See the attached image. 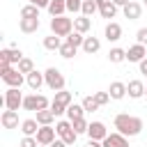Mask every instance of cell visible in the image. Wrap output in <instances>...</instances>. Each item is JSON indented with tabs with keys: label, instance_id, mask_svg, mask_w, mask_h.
<instances>
[{
	"label": "cell",
	"instance_id": "obj_1",
	"mask_svg": "<svg viewBox=\"0 0 147 147\" xmlns=\"http://www.w3.org/2000/svg\"><path fill=\"white\" fill-rule=\"evenodd\" d=\"M113 124H115L117 133H122V136H126V138H133V136H138V133L145 129L142 119L136 117V115H129V113H119V115H115Z\"/></svg>",
	"mask_w": 147,
	"mask_h": 147
},
{
	"label": "cell",
	"instance_id": "obj_2",
	"mask_svg": "<svg viewBox=\"0 0 147 147\" xmlns=\"http://www.w3.org/2000/svg\"><path fill=\"white\" fill-rule=\"evenodd\" d=\"M0 76H2V80H5L9 87H18V90H21V85L25 83V76H23L18 69H14L11 64H7V62H0Z\"/></svg>",
	"mask_w": 147,
	"mask_h": 147
},
{
	"label": "cell",
	"instance_id": "obj_3",
	"mask_svg": "<svg viewBox=\"0 0 147 147\" xmlns=\"http://www.w3.org/2000/svg\"><path fill=\"white\" fill-rule=\"evenodd\" d=\"M51 32L57 34V37H69L74 32V18H67V16L51 18Z\"/></svg>",
	"mask_w": 147,
	"mask_h": 147
},
{
	"label": "cell",
	"instance_id": "obj_4",
	"mask_svg": "<svg viewBox=\"0 0 147 147\" xmlns=\"http://www.w3.org/2000/svg\"><path fill=\"white\" fill-rule=\"evenodd\" d=\"M44 78H46V87H48V90H53V92L64 90V76H62V71H60V69L48 67V69L44 71Z\"/></svg>",
	"mask_w": 147,
	"mask_h": 147
},
{
	"label": "cell",
	"instance_id": "obj_5",
	"mask_svg": "<svg viewBox=\"0 0 147 147\" xmlns=\"http://www.w3.org/2000/svg\"><path fill=\"white\" fill-rule=\"evenodd\" d=\"M46 108H51V103H48V99L44 94H28L23 99V110L39 113V110H46Z\"/></svg>",
	"mask_w": 147,
	"mask_h": 147
},
{
	"label": "cell",
	"instance_id": "obj_6",
	"mask_svg": "<svg viewBox=\"0 0 147 147\" xmlns=\"http://www.w3.org/2000/svg\"><path fill=\"white\" fill-rule=\"evenodd\" d=\"M55 131H57V136H60V140H64L69 147L76 142V138H78V133L74 131V124L69 122V119H60L57 124H55Z\"/></svg>",
	"mask_w": 147,
	"mask_h": 147
},
{
	"label": "cell",
	"instance_id": "obj_7",
	"mask_svg": "<svg viewBox=\"0 0 147 147\" xmlns=\"http://www.w3.org/2000/svg\"><path fill=\"white\" fill-rule=\"evenodd\" d=\"M23 94H21V90L18 87H9L7 92H5V96H2V103H5V108L7 110H18L21 106H23Z\"/></svg>",
	"mask_w": 147,
	"mask_h": 147
},
{
	"label": "cell",
	"instance_id": "obj_8",
	"mask_svg": "<svg viewBox=\"0 0 147 147\" xmlns=\"http://www.w3.org/2000/svg\"><path fill=\"white\" fill-rule=\"evenodd\" d=\"M147 57V46H142V44H133V46H129L126 48V60L129 62H142Z\"/></svg>",
	"mask_w": 147,
	"mask_h": 147
},
{
	"label": "cell",
	"instance_id": "obj_9",
	"mask_svg": "<svg viewBox=\"0 0 147 147\" xmlns=\"http://www.w3.org/2000/svg\"><path fill=\"white\" fill-rule=\"evenodd\" d=\"M55 136H57V131H55L53 126H39V131H37L34 138H37L39 145H53V142L57 140Z\"/></svg>",
	"mask_w": 147,
	"mask_h": 147
},
{
	"label": "cell",
	"instance_id": "obj_10",
	"mask_svg": "<svg viewBox=\"0 0 147 147\" xmlns=\"http://www.w3.org/2000/svg\"><path fill=\"white\" fill-rule=\"evenodd\" d=\"M87 136H90V140H106V136H108V129H106V124L103 122H90V129H87Z\"/></svg>",
	"mask_w": 147,
	"mask_h": 147
},
{
	"label": "cell",
	"instance_id": "obj_11",
	"mask_svg": "<svg viewBox=\"0 0 147 147\" xmlns=\"http://www.w3.org/2000/svg\"><path fill=\"white\" fill-rule=\"evenodd\" d=\"M21 60H23L21 48H2V51H0V62H7V64H18Z\"/></svg>",
	"mask_w": 147,
	"mask_h": 147
},
{
	"label": "cell",
	"instance_id": "obj_12",
	"mask_svg": "<svg viewBox=\"0 0 147 147\" xmlns=\"http://www.w3.org/2000/svg\"><path fill=\"white\" fill-rule=\"evenodd\" d=\"M0 124L2 129H18V110H2Z\"/></svg>",
	"mask_w": 147,
	"mask_h": 147
},
{
	"label": "cell",
	"instance_id": "obj_13",
	"mask_svg": "<svg viewBox=\"0 0 147 147\" xmlns=\"http://www.w3.org/2000/svg\"><path fill=\"white\" fill-rule=\"evenodd\" d=\"M126 94L131 96V99H142L145 96V83L142 80H129L126 83Z\"/></svg>",
	"mask_w": 147,
	"mask_h": 147
},
{
	"label": "cell",
	"instance_id": "obj_14",
	"mask_svg": "<svg viewBox=\"0 0 147 147\" xmlns=\"http://www.w3.org/2000/svg\"><path fill=\"white\" fill-rule=\"evenodd\" d=\"M103 147H129V138L122 136V133H108L106 140H103Z\"/></svg>",
	"mask_w": 147,
	"mask_h": 147
},
{
	"label": "cell",
	"instance_id": "obj_15",
	"mask_svg": "<svg viewBox=\"0 0 147 147\" xmlns=\"http://www.w3.org/2000/svg\"><path fill=\"white\" fill-rule=\"evenodd\" d=\"M25 83H28V87H30V90L39 92V87H41V85H46V78H44V74H41V71H37V69H34L32 74H28V76H25Z\"/></svg>",
	"mask_w": 147,
	"mask_h": 147
},
{
	"label": "cell",
	"instance_id": "obj_16",
	"mask_svg": "<svg viewBox=\"0 0 147 147\" xmlns=\"http://www.w3.org/2000/svg\"><path fill=\"white\" fill-rule=\"evenodd\" d=\"M103 34H106V39H108V41H119V39H122V25H119V23H115V21H110V23H106Z\"/></svg>",
	"mask_w": 147,
	"mask_h": 147
},
{
	"label": "cell",
	"instance_id": "obj_17",
	"mask_svg": "<svg viewBox=\"0 0 147 147\" xmlns=\"http://www.w3.org/2000/svg\"><path fill=\"white\" fill-rule=\"evenodd\" d=\"M108 94H110V99H115V101L124 99V96H126V83H122V80H113L110 87H108Z\"/></svg>",
	"mask_w": 147,
	"mask_h": 147
},
{
	"label": "cell",
	"instance_id": "obj_18",
	"mask_svg": "<svg viewBox=\"0 0 147 147\" xmlns=\"http://www.w3.org/2000/svg\"><path fill=\"white\" fill-rule=\"evenodd\" d=\"M122 11H124V18L136 21V18H140V14H142V5H140V2H136V0H131Z\"/></svg>",
	"mask_w": 147,
	"mask_h": 147
},
{
	"label": "cell",
	"instance_id": "obj_19",
	"mask_svg": "<svg viewBox=\"0 0 147 147\" xmlns=\"http://www.w3.org/2000/svg\"><path fill=\"white\" fill-rule=\"evenodd\" d=\"M39 18H21L18 21V28H21V32H25V34H32V32H37L39 30Z\"/></svg>",
	"mask_w": 147,
	"mask_h": 147
},
{
	"label": "cell",
	"instance_id": "obj_20",
	"mask_svg": "<svg viewBox=\"0 0 147 147\" xmlns=\"http://www.w3.org/2000/svg\"><path fill=\"white\" fill-rule=\"evenodd\" d=\"M37 131H39V122L37 119H23L21 122V133L23 136H37Z\"/></svg>",
	"mask_w": 147,
	"mask_h": 147
},
{
	"label": "cell",
	"instance_id": "obj_21",
	"mask_svg": "<svg viewBox=\"0 0 147 147\" xmlns=\"http://www.w3.org/2000/svg\"><path fill=\"white\" fill-rule=\"evenodd\" d=\"M90 28H92V21L87 18V16H78V18H74V30L76 32H80V34H85V32H90Z\"/></svg>",
	"mask_w": 147,
	"mask_h": 147
},
{
	"label": "cell",
	"instance_id": "obj_22",
	"mask_svg": "<svg viewBox=\"0 0 147 147\" xmlns=\"http://www.w3.org/2000/svg\"><path fill=\"white\" fill-rule=\"evenodd\" d=\"M80 117H85V108H83V103H71V106L67 108V119L74 122V119H80Z\"/></svg>",
	"mask_w": 147,
	"mask_h": 147
},
{
	"label": "cell",
	"instance_id": "obj_23",
	"mask_svg": "<svg viewBox=\"0 0 147 147\" xmlns=\"http://www.w3.org/2000/svg\"><path fill=\"white\" fill-rule=\"evenodd\" d=\"M34 119L39 122V126H53V119H55V115H53V110H51V108H46V110H39Z\"/></svg>",
	"mask_w": 147,
	"mask_h": 147
},
{
	"label": "cell",
	"instance_id": "obj_24",
	"mask_svg": "<svg viewBox=\"0 0 147 147\" xmlns=\"http://www.w3.org/2000/svg\"><path fill=\"white\" fill-rule=\"evenodd\" d=\"M64 11H67V2L64 0H51V5H48V14L55 18V16H64Z\"/></svg>",
	"mask_w": 147,
	"mask_h": 147
},
{
	"label": "cell",
	"instance_id": "obj_25",
	"mask_svg": "<svg viewBox=\"0 0 147 147\" xmlns=\"http://www.w3.org/2000/svg\"><path fill=\"white\" fill-rule=\"evenodd\" d=\"M62 44H64V41H62L57 34H48V37H44V48H46V51H60Z\"/></svg>",
	"mask_w": 147,
	"mask_h": 147
},
{
	"label": "cell",
	"instance_id": "obj_26",
	"mask_svg": "<svg viewBox=\"0 0 147 147\" xmlns=\"http://www.w3.org/2000/svg\"><path fill=\"white\" fill-rule=\"evenodd\" d=\"M99 48H101V41H99V37H85V41H83V51H85L87 55L96 53Z\"/></svg>",
	"mask_w": 147,
	"mask_h": 147
},
{
	"label": "cell",
	"instance_id": "obj_27",
	"mask_svg": "<svg viewBox=\"0 0 147 147\" xmlns=\"http://www.w3.org/2000/svg\"><path fill=\"white\" fill-rule=\"evenodd\" d=\"M108 60H110L113 64H119V62H124V60H126V51H124V48H119V46H115V48H110Z\"/></svg>",
	"mask_w": 147,
	"mask_h": 147
},
{
	"label": "cell",
	"instance_id": "obj_28",
	"mask_svg": "<svg viewBox=\"0 0 147 147\" xmlns=\"http://www.w3.org/2000/svg\"><path fill=\"white\" fill-rule=\"evenodd\" d=\"M53 101H57V103H62V106H71L74 103V94L71 92H67V90H60V92H55V99Z\"/></svg>",
	"mask_w": 147,
	"mask_h": 147
},
{
	"label": "cell",
	"instance_id": "obj_29",
	"mask_svg": "<svg viewBox=\"0 0 147 147\" xmlns=\"http://www.w3.org/2000/svg\"><path fill=\"white\" fill-rule=\"evenodd\" d=\"M96 11H99V7H96V2H94V0H83V9H80V14H83V16H87V18H90V16H94Z\"/></svg>",
	"mask_w": 147,
	"mask_h": 147
},
{
	"label": "cell",
	"instance_id": "obj_30",
	"mask_svg": "<svg viewBox=\"0 0 147 147\" xmlns=\"http://www.w3.org/2000/svg\"><path fill=\"white\" fill-rule=\"evenodd\" d=\"M16 69H18L23 76H28V74H32V71H34V62H32L30 57H23V60L16 64Z\"/></svg>",
	"mask_w": 147,
	"mask_h": 147
},
{
	"label": "cell",
	"instance_id": "obj_31",
	"mask_svg": "<svg viewBox=\"0 0 147 147\" xmlns=\"http://www.w3.org/2000/svg\"><path fill=\"white\" fill-rule=\"evenodd\" d=\"M117 9H119V7H117V5H113V0H110L106 7H101V9H99V14H101V18H115Z\"/></svg>",
	"mask_w": 147,
	"mask_h": 147
},
{
	"label": "cell",
	"instance_id": "obj_32",
	"mask_svg": "<svg viewBox=\"0 0 147 147\" xmlns=\"http://www.w3.org/2000/svg\"><path fill=\"white\" fill-rule=\"evenodd\" d=\"M57 53H60V55H62L64 60H71V57H74V55L78 53V48H76V46H71L69 41H64V44H62V48H60Z\"/></svg>",
	"mask_w": 147,
	"mask_h": 147
},
{
	"label": "cell",
	"instance_id": "obj_33",
	"mask_svg": "<svg viewBox=\"0 0 147 147\" xmlns=\"http://www.w3.org/2000/svg\"><path fill=\"white\" fill-rule=\"evenodd\" d=\"M83 108H85V113H94V110H99L101 106L96 103V99H94V94H87V96L83 99Z\"/></svg>",
	"mask_w": 147,
	"mask_h": 147
},
{
	"label": "cell",
	"instance_id": "obj_34",
	"mask_svg": "<svg viewBox=\"0 0 147 147\" xmlns=\"http://www.w3.org/2000/svg\"><path fill=\"white\" fill-rule=\"evenodd\" d=\"M21 18H39V7L25 5V7L21 9Z\"/></svg>",
	"mask_w": 147,
	"mask_h": 147
},
{
	"label": "cell",
	"instance_id": "obj_35",
	"mask_svg": "<svg viewBox=\"0 0 147 147\" xmlns=\"http://www.w3.org/2000/svg\"><path fill=\"white\" fill-rule=\"evenodd\" d=\"M64 41H69V44H71V46H76V48H83V41H85V37H83L80 32H76V30H74V32H71V34H69Z\"/></svg>",
	"mask_w": 147,
	"mask_h": 147
},
{
	"label": "cell",
	"instance_id": "obj_36",
	"mask_svg": "<svg viewBox=\"0 0 147 147\" xmlns=\"http://www.w3.org/2000/svg\"><path fill=\"white\" fill-rule=\"evenodd\" d=\"M71 124H74V131H76L78 136H80V133H87V129H90V122H87L85 117H80V119H74Z\"/></svg>",
	"mask_w": 147,
	"mask_h": 147
},
{
	"label": "cell",
	"instance_id": "obj_37",
	"mask_svg": "<svg viewBox=\"0 0 147 147\" xmlns=\"http://www.w3.org/2000/svg\"><path fill=\"white\" fill-rule=\"evenodd\" d=\"M64 2H67V11L71 14H78L83 9V0H64Z\"/></svg>",
	"mask_w": 147,
	"mask_h": 147
},
{
	"label": "cell",
	"instance_id": "obj_38",
	"mask_svg": "<svg viewBox=\"0 0 147 147\" xmlns=\"http://www.w3.org/2000/svg\"><path fill=\"white\" fill-rule=\"evenodd\" d=\"M51 110H53L55 117H60V115L67 113V106H62V103H57V101H51Z\"/></svg>",
	"mask_w": 147,
	"mask_h": 147
},
{
	"label": "cell",
	"instance_id": "obj_39",
	"mask_svg": "<svg viewBox=\"0 0 147 147\" xmlns=\"http://www.w3.org/2000/svg\"><path fill=\"white\" fill-rule=\"evenodd\" d=\"M18 147H39V142H37L34 136H23V140H21Z\"/></svg>",
	"mask_w": 147,
	"mask_h": 147
},
{
	"label": "cell",
	"instance_id": "obj_40",
	"mask_svg": "<svg viewBox=\"0 0 147 147\" xmlns=\"http://www.w3.org/2000/svg\"><path fill=\"white\" fill-rule=\"evenodd\" d=\"M94 99H96L99 106H106V103L110 101V94H108V92H94Z\"/></svg>",
	"mask_w": 147,
	"mask_h": 147
},
{
	"label": "cell",
	"instance_id": "obj_41",
	"mask_svg": "<svg viewBox=\"0 0 147 147\" xmlns=\"http://www.w3.org/2000/svg\"><path fill=\"white\" fill-rule=\"evenodd\" d=\"M136 39H138L136 44H142V46H145V44H147V28H140V30L136 32Z\"/></svg>",
	"mask_w": 147,
	"mask_h": 147
},
{
	"label": "cell",
	"instance_id": "obj_42",
	"mask_svg": "<svg viewBox=\"0 0 147 147\" xmlns=\"http://www.w3.org/2000/svg\"><path fill=\"white\" fill-rule=\"evenodd\" d=\"M30 5H34V7H39V9H48L51 0H30Z\"/></svg>",
	"mask_w": 147,
	"mask_h": 147
},
{
	"label": "cell",
	"instance_id": "obj_43",
	"mask_svg": "<svg viewBox=\"0 0 147 147\" xmlns=\"http://www.w3.org/2000/svg\"><path fill=\"white\" fill-rule=\"evenodd\" d=\"M85 147H103V142H101V140H87Z\"/></svg>",
	"mask_w": 147,
	"mask_h": 147
},
{
	"label": "cell",
	"instance_id": "obj_44",
	"mask_svg": "<svg viewBox=\"0 0 147 147\" xmlns=\"http://www.w3.org/2000/svg\"><path fill=\"white\" fill-rule=\"evenodd\" d=\"M138 67H140V74H145V76H147V57H145V60H142Z\"/></svg>",
	"mask_w": 147,
	"mask_h": 147
},
{
	"label": "cell",
	"instance_id": "obj_45",
	"mask_svg": "<svg viewBox=\"0 0 147 147\" xmlns=\"http://www.w3.org/2000/svg\"><path fill=\"white\" fill-rule=\"evenodd\" d=\"M48 147H69V145H67L64 140H60V138H57V140H55L53 145H48Z\"/></svg>",
	"mask_w": 147,
	"mask_h": 147
},
{
	"label": "cell",
	"instance_id": "obj_46",
	"mask_svg": "<svg viewBox=\"0 0 147 147\" xmlns=\"http://www.w3.org/2000/svg\"><path fill=\"white\" fill-rule=\"evenodd\" d=\"M129 2H131V0H113V5H117V7H122V9H124Z\"/></svg>",
	"mask_w": 147,
	"mask_h": 147
},
{
	"label": "cell",
	"instance_id": "obj_47",
	"mask_svg": "<svg viewBox=\"0 0 147 147\" xmlns=\"http://www.w3.org/2000/svg\"><path fill=\"white\" fill-rule=\"evenodd\" d=\"M94 2H96V7H99V9H101V7H106V5H108V2H110V0H94Z\"/></svg>",
	"mask_w": 147,
	"mask_h": 147
},
{
	"label": "cell",
	"instance_id": "obj_48",
	"mask_svg": "<svg viewBox=\"0 0 147 147\" xmlns=\"http://www.w3.org/2000/svg\"><path fill=\"white\" fill-rule=\"evenodd\" d=\"M39 147H48V145H39Z\"/></svg>",
	"mask_w": 147,
	"mask_h": 147
},
{
	"label": "cell",
	"instance_id": "obj_49",
	"mask_svg": "<svg viewBox=\"0 0 147 147\" xmlns=\"http://www.w3.org/2000/svg\"><path fill=\"white\" fill-rule=\"evenodd\" d=\"M145 94H147V85H145Z\"/></svg>",
	"mask_w": 147,
	"mask_h": 147
},
{
	"label": "cell",
	"instance_id": "obj_50",
	"mask_svg": "<svg viewBox=\"0 0 147 147\" xmlns=\"http://www.w3.org/2000/svg\"><path fill=\"white\" fill-rule=\"evenodd\" d=\"M145 7H147V0H145Z\"/></svg>",
	"mask_w": 147,
	"mask_h": 147
}]
</instances>
